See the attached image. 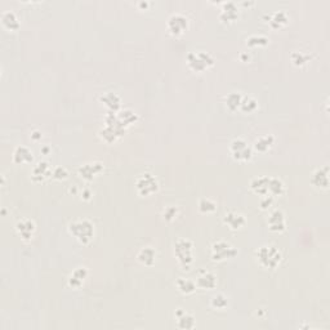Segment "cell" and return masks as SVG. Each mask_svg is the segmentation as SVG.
Masks as SVG:
<instances>
[{"instance_id":"36","label":"cell","mask_w":330,"mask_h":330,"mask_svg":"<svg viewBox=\"0 0 330 330\" xmlns=\"http://www.w3.org/2000/svg\"><path fill=\"white\" fill-rule=\"evenodd\" d=\"M273 203H275V197H273V196H271V195L263 196L261 200V209L267 211V209H270V208L273 205Z\"/></svg>"},{"instance_id":"26","label":"cell","mask_w":330,"mask_h":330,"mask_svg":"<svg viewBox=\"0 0 330 330\" xmlns=\"http://www.w3.org/2000/svg\"><path fill=\"white\" fill-rule=\"evenodd\" d=\"M289 21V17L285 12H276L273 15L270 17V25L273 27V29H280L285 26Z\"/></svg>"},{"instance_id":"5","label":"cell","mask_w":330,"mask_h":330,"mask_svg":"<svg viewBox=\"0 0 330 330\" xmlns=\"http://www.w3.org/2000/svg\"><path fill=\"white\" fill-rule=\"evenodd\" d=\"M230 153L237 161H249L253 157V149L248 146L247 141L241 138H236L230 145Z\"/></svg>"},{"instance_id":"29","label":"cell","mask_w":330,"mask_h":330,"mask_svg":"<svg viewBox=\"0 0 330 330\" xmlns=\"http://www.w3.org/2000/svg\"><path fill=\"white\" fill-rule=\"evenodd\" d=\"M258 109V102L252 97H244L241 105H240V111L244 114H252Z\"/></svg>"},{"instance_id":"34","label":"cell","mask_w":330,"mask_h":330,"mask_svg":"<svg viewBox=\"0 0 330 330\" xmlns=\"http://www.w3.org/2000/svg\"><path fill=\"white\" fill-rule=\"evenodd\" d=\"M177 215H178V208L177 207H173V205H171V207H167L165 209H164L163 217L167 222L175 221V218H177Z\"/></svg>"},{"instance_id":"2","label":"cell","mask_w":330,"mask_h":330,"mask_svg":"<svg viewBox=\"0 0 330 330\" xmlns=\"http://www.w3.org/2000/svg\"><path fill=\"white\" fill-rule=\"evenodd\" d=\"M70 233L81 244H89L95 236V226L88 219H79L69 226Z\"/></svg>"},{"instance_id":"15","label":"cell","mask_w":330,"mask_h":330,"mask_svg":"<svg viewBox=\"0 0 330 330\" xmlns=\"http://www.w3.org/2000/svg\"><path fill=\"white\" fill-rule=\"evenodd\" d=\"M103 171V165L101 163H92V164H84L79 168L80 175L87 179V181H92L96 175H98L101 172Z\"/></svg>"},{"instance_id":"10","label":"cell","mask_w":330,"mask_h":330,"mask_svg":"<svg viewBox=\"0 0 330 330\" xmlns=\"http://www.w3.org/2000/svg\"><path fill=\"white\" fill-rule=\"evenodd\" d=\"M311 183L319 190H327L329 187V168H320L312 175Z\"/></svg>"},{"instance_id":"27","label":"cell","mask_w":330,"mask_h":330,"mask_svg":"<svg viewBox=\"0 0 330 330\" xmlns=\"http://www.w3.org/2000/svg\"><path fill=\"white\" fill-rule=\"evenodd\" d=\"M177 288L179 289V291L183 294H193L196 291V283L190 279H183V277H179L177 280Z\"/></svg>"},{"instance_id":"3","label":"cell","mask_w":330,"mask_h":330,"mask_svg":"<svg viewBox=\"0 0 330 330\" xmlns=\"http://www.w3.org/2000/svg\"><path fill=\"white\" fill-rule=\"evenodd\" d=\"M175 255L183 270H190L194 262V244L187 239H179L175 244Z\"/></svg>"},{"instance_id":"22","label":"cell","mask_w":330,"mask_h":330,"mask_svg":"<svg viewBox=\"0 0 330 330\" xmlns=\"http://www.w3.org/2000/svg\"><path fill=\"white\" fill-rule=\"evenodd\" d=\"M269 177H258L254 178L251 183V187L257 195L266 196L269 195Z\"/></svg>"},{"instance_id":"4","label":"cell","mask_w":330,"mask_h":330,"mask_svg":"<svg viewBox=\"0 0 330 330\" xmlns=\"http://www.w3.org/2000/svg\"><path fill=\"white\" fill-rule=\"evenodd\" d=\"M187 65L195 73H204L214 65V59L207 52H193L187 56Z\"/></svg>"},{"instance_id":"25","label":"cell","mask_w":330,"mask_h":330,"mask_svg":"<svg viewBox=\"0 0 330 330\" xmlns=\"http://www.w3.org/2000/svg\"><path fill=\"white\" fill-rule=\"evenodd\" d=\"M285 191V187H284V183L280 181L279 178H270L269 181V195L273 196H281Z\"/></svg>"},{"instance_id":"11","label":"cell","mask_w":330,"mask_h":330,"mask_svg":"<svg viewBox=\"0 0 330 330\" xmlns=\"http://www.w3.org/2000/svg\"><path fill=\"white\" fill-rule=\"evenodd\" d=\"M223 222L225 225H227L231 230L233 231H237V230L243 229L245 223H247V219L244 217L243 214L237 213V212H229V213L225 214L223 217Z\"/></svg>"},{"instance_id":"20","label":"cell","mask_w":330,"mask_h":330,"mask_svg":"<svg viewBox=\"0 0 330 330\" xmlns=\"http://www.w3.org/2000/svg\"><path fill=\"white\" fill-rule=\"evenodd\" d=\"M273 145H275V137L273 136H262V137H259L257 141L254 142V150L258 151V153L265 154L269 150H271L273 147Z\"/></svg>"},{"instance_id":"30","label":"cell","mask_w":330,"mask_h":330,"mask_svg":"<svg viewBox=\"0 0 330 330\" xmlns=\"http://www.w3.org/2000/svg\"><path fill=\"white\" fill-rule=\"evenodd\" d=\"M199 211L204 214H211L217 211V204L211 199H201L199 201Z\"/></svg>"},{"instance_id":"6","label":"cell","mask_w":330,"mask_h":330,"mask_svg":"<svg viewBox=\"0 0 330 330\" xmlns=\"http://www.w3.org/2000/svg\"><path fill=\"white\" fill-rule=\"evenodd\" d=\"M237 254V249L233 248L231 244L226 241H217L212 247L211 257L214 262H223L226 259H231Z\"/></svg>"},{"instance_id":"28","label":"cell","mask_w":330,"mask_h":330,"mask_svg":"<svg viewBox=\"0 0 330 330\" xmlns=\"http://www.w3.org/2000/svg\"><path fill=\"white\" fill-rule=\"evenodd\" d=\"M101 101L105 103L107 107H110V109L113 110V111H116L117 109L120 107V97L117 95H115V93H107V95H105L103 97H101Z\"/></svg>"},{"instance_id":"38","label":"cell","mask_w":330,"mask_h":330,"mask_svg":"<svg viewBox=\"0 0 330 330\" xmlns=\"http://www.w3.org/2000/svg\"><path fill=\"white\" fill-rule=\"evenodd\" d=\"M83 197H84V200H89L91 199V191H89V190L88 189H85L83 191Z\"/></svg>"},{"instance_id":"24","label":"cell","mask_w":330,"mask_h":330,"mask_svg":"<svg viewBox=\"0 0 330 330\" xmlns=\"http://www.w3.org/2000/svg\"><path fill=\"white\" fill-rule=\"evenodd\" d=\"M244 96L239 92H233L230 93L227 97H226V106L230 111H236V110H240V105L243 102Z\"/></svg>"},{"instance_id":"19","label":"cell","mask_w":330,"mask_h":330,"mask_svg":"<svg viewBox=\"0 0 330 330\" xmlns=\"http://www.w3.org/2000/svg\"><path fill=\"white\" fill-rule=\"evenodd\" d=\"M34 160L33 153L25 146H19L13 153V161L16 164H30Z\"/></svg>"},{"instance_id":"18","label":"cell","mask_w":330,"mask_h":330,"mask_svg":"<svg viewBox=\"0 0 330 330\" xmlns=\"http://www.w3.org/2000/svg\"><path fill=\"white\" fill-rule=\"evenodd\" d=\"M88 276V270L85 267H78L75 271L70 275L69 277V285L74 289H79L84 284L85 279Z\"/></svg>"},{"instance_id":"16","label":"cell","mask_w":330,"mask_h":330,"mask_svg":"<svg viewBox=\"0 0 330 330\" xmlns=\"http://www.w3.org/2000/svg\"><path fill=\"white\" fill-rule=\"evenodd\" d=\"M219 17L225 23H231V22L236 21L237 17H239V9L236 7V4L233 3V1L223 4Z\"/></svg>"},{"instance_id":"23","label":"cell","mask_w":330,"mask_h":330,"mask_svg":"<svg viewBox=\"0 0 330 330\" xmlns=\"http://www.w3.org/2000/svg\"><path fill=\"white\" fill-rule=\"evenodd\" d=\"M1 23L7 30L9 31H16V30L19 29V21L17 19V16L13 13V12H4L1 15Z\"/></svg>"},{"instance_id":"9","label":"cell","mask_w":330,"mask_h":330,"mask_svg":"<svg viewBox=\"0 0 330 330\" xmlns=\"http://www.w3.org/2000/svg\"><path fill=\"white\" fill-rule=\"evenodd\" d=\"M269 227L272 233H281L287 229V222H285V215L281 211H273L269 217Z\"/></svg>"},{"instance_id":"12","label":"cell","mask_w":330,"mask_h":330,"mask_svg":"<svg viewBox=\"0 0 330 330\" xmlns=\"http://www.w3.org/2000/svg\"><path fill=\"white\" fill-rule=\"evenodd\" d=\"M196 287L200 289H205V291H211L217 287V277L214 273L208 271H201L196 279Z\"/></svg>"},{"instance_id":"8","label":"cell","mask_w":330,"mask_h":330,"mask_svg":"<svg viewBox=\"0 0 330 330\" xmlns=\"http://www.w3.org/2000/svg\"><path fill=\"white\" fill-rule=\"evenodd\" d=\"M168 30L172 35L179 37L185 33L186 30L189 29V19H186L183 15H172L168 19Z\"/></svg>"},{"instance_id":"14","label":"cell","mask_w":330,"mask_h":330,"mask_svg":"<svg viewBox=\"0 0 330 330\" xmlns=\"http://www.w3.org/2000/svg\"><path fill=\"white\" fill-rule=\"evenodd\" d=\"M52 172L53 171L47 161H40L34 167L31 178L34 182H44L47 178L52 177Z\"/></svg>"},{"instance_id":"32","label":"cell","mask_w":330,"mask_h":330,"mask_svg":"<svg viewBox=\"0 0 330 330\" xmlns=\"http://www.w3.org/2000/svg\"><path fill=\"white\" fill-rule=\"evenodd\" d=\"M269 43H270V40L266 37H262V35H253V37H251L247 40V44L251 48L266 47Z\"/></svg>"},{"instance_id":"35","label":"cell","mask_w":330,"mask_h":330,"mask_svg":"<svg viewBox=\"0 0 330 330\" xmlns=\"http://www.w3.org/2000/svg\"><path fill=\"white\" fill-rule=\"evenodd\" d=\"M52 177L55 178V179L62 181V179H66V178L69 177V172L66 171V168L57 167L53 169V172H52Z\"/></svg>"},{"instance_id":"13","label":"cell","mask_w":330,"mask_h":330,"mask_svg":"<svg viewBox=\"0 0 330 330\" xmlns=\"http://www.w3.org/2000/svg\"><path fill=\"white\" fill-rule=\"evenodd\" d=\"M35 229H37L35 223L33 221H30V219H22V221L17 222V225H16L17 233L21 236L22 240H25V241H30L33 239Z\"/></svg>"},{"instance_id":"7","label":"cell","mask_w":330,"mask_h":330,"mask_svg":"<svg viewBox=\"0 0 330 330\" xmlns=\"http://www.w3.org/2000/svg\"><path fill=\"white\" fill-rule=\"evenodd\" d=\"M136 186H137V191L142 196L153 195V194L157 193V190H159L157 179L151 173L142 175L136 182Z\"/></svg>"},{"instance_id":"31","label":"cell","mask_w":330,"mask_h":330,"mask_svg":"<svg viewBox=\"0 0 330 330\" xmlns=\"http://www.w3.org/2000/svg\"><path fill=\"white\" fill-rule=\"evenodd\" d=\"M212 306H213L214 309L217 310H226L227 309V306H229V299L226 295L223 294H217V295H214L213 299H212Z\"/></svg>"},{"instance_id":"21","label":"cell","mask_w":330,"mask_h":330,"mask_svg":"<svg viewBox=\"0 0 330 330\" xmlns=\"http://www.w3.org/2000/svg\"><path fill=\"white\" fill-rule=\"evenodd\" d=\"M138 261L145 266H153L156 262V251L153 247L142 248L137 255Z\"/></svg>"},{"instance_id":"37","label":"cell","mask_w":330,"mask_h":330,"mask_svg":"<svg viewBox=\"0 0 330 330\" xmlns=\"http://www.w3.org/2000/svg\"><path fill=\"white\" fill-rule=\"evenodd\" d=\"M31 138H33L34 141H38V139H40V138H41V133H40V132H38V131L33 132V135H31Z\"/></svg>"},{"instance_id":"17","label":"cell","mask_w":330,"mask_h":330,"mask_svg":"<svg viewBox=\"0 0 330 330\" xmlns=\"http://www.w3.org/2000/svg\"><path fill=\"white\" fill-rule=\"evenodd\" d=\"M175 317H177V327L179 329H194L196 327L195 317L183 310H178L175 312Z\"/></svg>"},{"instance_id":"1","label":"cell","mask_w":330,"mask_h":330,"mask_svg":"<svg viewBox=\"0 0 330 330\" xmlns=\"http://www.w3.org/2000/svg\"><path fill=\"white\" fill-rule=\"evenodd\" d=\"M255 257L257 261L259 262V265L265 269L273 270L280 265L281 262V253L276 247L273 245H265L261 247L255 252Z\"/></svg>"},{"instance_id":"33","label":"cell","mask_w":330,"mask_h":330,"mask_svg":"<svg viewBox=\"0 0 330 330\" xmlns=\"http://www.w3.org/2000/svg\"><path fill=\"white\" fill-rule=\"evenodd\" d=\"M291 61H293V63L295 66H303L310 61V57L303 55L302 52H294L293 55H291Z\"/></svg>"}]
</instances>
